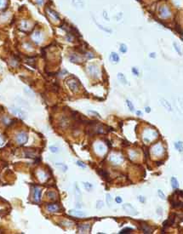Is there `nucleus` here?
Returning a JSON list of instances; mask_svg holds the SVG:
<instances>
[{
	"label": "nucleus",
	"instance_id": "nucleus-1",
	"mask_svg": "<svg viewBox=\"0 0 183 234\" xmlns=\"http://www.w3.org/2000/svg\"><path fill=\"white\" fill-rule=\"evenodd\" d=\"M67 85L68 86L69 90L73 93H77L80 90V85H79V81L77 80L74 78H71L67 80Z\"/></svg>",
	"mask_w": 183,
	"mask_h": 234
},
{
	"label": "nucleus",
	"instance_id": "nucleus-2",
	"mask_svg": "<svg viewBox=\"0 0 183 234\" xmlns=\"http://www.w3.org/2000/svg\"><path fill=\"white\" fill-rule=\"evenodd\" d=\"M109 161L115 165H119L123 163V157L119 153H112L109 156Z\"/></svg>",
	"mask_w": 183,
	"mask_h": 234
},
{
	"label": "nucleus",
	"instance_id": "nucleus-3",
	"mask_svg": "<svg viewBox=\"0 0 183 234\" xmlns=\"http://www.w3.org/2000/svg\"><path fill=\"white\" fill-rule=\"evenodd\" d=\"M28 135L26 132H20L15 135V141L18 145H24L27 142Z\"/></svg>",
	"mask_w": 183,
	"mask_h": 234
},
{
	"label": "nucleus",
	"instance_id": "nucleus-4",
	"mask_svg": "<svg viewBox=\"0 0 183 234\" xmlns=\"http://www.w3.org/2000/svg\"><path fill=\"white\" fill-rule=\"evenodd\" d=\"M88 72L90 74V76L95 78H98L100 75V70L99 68L95 65H90L88 66Z\"/></svg>",
	"mask_w": 183,
	"mask_h": 234
},
{
	"label": "nucleus",
	"instance_id": "nucleus-5",
	"mask_svg": "<svg viewBox=\"0 0 183 234\" xmlns=\"http://www.w3.org/2000/svg\"><path fill=\"white\" fill-rule=\"evenodd\" d=\"M10 111H11V112L13 113V114H15V116L19 117V118H21V119H25V118H26V116H27L26 112H24L23 110H21V109H19V108H10Z\"/></svg>",
	"mask_w": 183,
	"mask_h": 234
},
{
	"label": "nucleus",
	"instance_id": "nucleus-6",
	"mask_svg": "<svg viewBox=\"0 0 183 234\" xmlns=\"http://www.w3.org/2000/svg\"><path fill=\"white\" fill-rule=\"evenodd\" d=\"M123 209L124 210V211L129 215H135L137 214L136 210H134V208L133 207L131 204H123Z\"/></svg>",
	"mask_w": 183,
	"mask_h": 234
},
{
	"label": "nucleus",
	"instance_id": "nucleus-7",
	"mask_svg": "<svg viewBox=\"0 0 183 234\" xmlns=\"http://www.w3.org/2000/svg\"><path fill=\"white\" fill-rule=\"evenodd\" d=\"M46 12H47V15H48V16H49L51 20H53V21H60V17H59L58 14L56 13L55 11L52 10V9H49V8H47Z\"/></svg>",
	"mask_w": 183,
	"mask_h": 234
},
{
	"label": "nucleus",
	"instance_id": "nucleus-8",
	"mask_svg": "<svg viewBox=\"0 0 183 234\" xmlns=\"http://www.w3.org/2000/svg\"><path fill=\"white\" fill-rule=\"evenodd\" d=\"M32 38L36 43H40L41 42H43V34L41 33V32H39V31H37V32H35L33 34H32Z\"/></svg>",
	"mask_w": 183,
	"mask_h": 234
},
{
	"label": "nucleus",
	"instance_id": "nucleus-9",
	"mask_svg": "<svg viewBox=\"0 0 183 234\" xmlns=\"http://www.w3.org/2000/svg\"><path fill=\"white\" fill-rule=\"evenodd\" d=\"M152 152L153 155L155 156H161L164 153V148L159 144L155 145V146L152 148Z\"/></svg>",
	"mask_w": 183,
	"mask_h": 234
},
{
	"label": "nucleus",
	"instance_id": "nucleus-10",
	"mask_svg": "<svg viewBox=\"0 0 183 234\" xmlns=\"http://www.w3.org/2000/svg\"><path fill=\"white\" fill-rule=\"evenodd\" d=\"M156 136H157V133L152 130H147L144 134V140L146 141H151L152 139L156 138Z\"/></svg>",
	"mask_w": 183,
	"mask_h": 234
},
{
	"label": "nucleus",
	"instance_id": "nucleus-11",
	"mask_svg": "<svg viewBox=\"0 0 183 234\" xmlns=\"http://www.w3.org/2000/svg\"><path fill=\"white\" fill-rule=\"evenodd\" d=\"M159 15H160L162 18H168V17H170V9H169L167 7H165V6L161 7L160 9H159Z\"/></svg>",
	"mask_w": 183,
	"mask_h": 234
},
{
	"label": "nucleus",
	"instance_id": "nucleus-12",
	"mask_svg": "<svg viewBox=\"0 0 183 234\" xmlns=\"http://www.w3.org/2000/svg\"><path fill=\"white\" fill-rule=\"evenodd\" d=\"M33 198H34V201H35V202H37V203L40 202V200H41V189H40V188H38L37 186L34 187Z\"/></svg>",
	"mask_w": 183,
	"mask_h": 234
},
{
	"label": "nucleus",
	"instance_id": "nucleus-13",
	"mask_svg": "<svg viewBox=\"0 0 183 234\" xmlns=\"http://www.w3.org/2000/svg\"><path fill=\"white\" fill-rule=\"evenodd\" d=\"M79 232L81 233H87L90 231V224H80L79 225Z\"/></svg>",
	"mask_w": 183,
	"mask_h": 234
},
{
	"label": "nucleus",
	"instance_id": "nucleus-14",
	"mask_svg": "<svg viewBox=\"0 0 183 234\" xmlns=\"http://www.w3.org/2000/svg\"><path fill=\"white\" fill-rule=\"evenodd\" d=\"M46 209H47V210H48L49 212H50V213H55V212H58L59 210H60V207H59L58 204H48V205L46 206Z\"/></svg>",
	"mask_w": 183,
	"mask_h": 234
},
{
	"label": "nucleus",
	"instance_id": "nucleus-15",
	"mask_svg": "<svg viewBox=\"0 0 183 234\" xmlns=\"http://www.w3.org/2000/svg\"><path fill=\"white\" fill-rule=\"evenodd\" d=\"M37 178L39 179L40 181H42V182L45 181V180L48 179V175H47V174L43 170L37 171Z\"/></svg>",
	"mask_w": 183,
	"mask_h": 234
},
{
	"label": "nucleus",
	"instance_id": "nucleus-16",
	"mask_svg": "<svg viewBox=\"0 0 183 234\" xmlns=\"http://www.w3.org/2000/svg\"><path fill=\"white\" fill-rule=\"evenodd\" d=\"M69 214L73 215V216H78V217H84V216L86 215L85 213H84L82 211H79V210H70Z\"/></svg>",
	"mask_w": 183,
	"mask_h": 234
},
{
	"label": "nucleus",
	"instance_id": "nucleus-17",
	"mask_svg": "<svg viewBox=\"0 0 183 234\" xmlns=\"http://www.w3.org/2000/svg\"><path fill=\"white\" fill-rule=\"evenodd\" d=\"M182 202L181 201H175L174 199H171V206L175 209H181L182 208Z\"/></svg>",
	"mask_w": 183,
	"mask_h": 234
},
{
	"label": "nucleus",
	"instance_id": "nucleus-18",
	"mask_svg": "<svg viewBox=\"0 0 183 234\" xmlns=\"http://www.w3.org/2000/svg\"><path fill=\"white\" fill-rule=\"evenodd\" d=\"M107 151V148L103 144H98L96 146V152L99 154H104Z\"/></svg>",
	"mask_w": 183,
	"mask_h": 234
},
{
	"label": "nucleus",
	"instance_id": "nucleus-19",
	"mask_svg": "<svg viewBox=\"0 0 183 234\" xmlns=\"http://www.w3.org/2000/svg\"><path fill=\"white\" fill-rule=\"evenodd\" d=\"M110 60L114 63H118L119 61V56H118V54L117 53L112 52L110 54Z\"/></svg>",
	"mask_w": 183,
	"mask_h": 234
},
{
	"label": "nucleus",
	"instance_id": "nucleus-20",
	"mask_svg": "<svg viewBox=\"0 0 183 234\" xmlns=\"http://www.w3.org/2000/svg\"><path fill=\"white\" fill-rule=\"evenodd\" d=\"M69 59L72 62H74V63H79V62H80V58H79V56L76 54H71L69 56Z\"/></svg>",
	"mask_w": 183,
	"mask_h": 234
},
{
	"label": "nucleus",
	"instance_id": "nucleus-21",
	"mask_svg": "<svg viewBox=\"0 0 183 234\" xmlns=\"http://www.w3.org/2000/svg\"><path fill=\"white\" fill-rule=\"evenodd\" d=\"M160 101H161L162 106H164V107H165L168 111H172V107H171V106H170V102H168V101L165 99H161Z\"/></svg>",
	"mask_w": 183,
	"mask_h": 234
},
{
	"label": "nucleus",
	"instance_id": "nucleus-22",
	"mask_svg": "<svg viewBox=\"0 0 183 234\" xmlns=\"http://www.w3.org/2000/svg\"><path fill=\"white\" fill-rule=\"evenodd\" d=\"M46 195L49 199H51V200H55V199L57 198V194H56L55 192H52V191L47 192Z\"/></svg>",
	"mask_w": 183,
	"mask_h": 234
},
{
	"label": "nucleus",
	"instance_id": "nucleus-23",
	"mask_svg": "<svg viewBox=\"0 0 183 234\" xmlns=\"http://www.w3.org/2000/svg\"><path fill=\"white\" fill-rule=\"evenodd\" d=\"M141 230L143 231L144 233H151V232H152V230L151 229V227H149L146 225H141Z\"/></svg>",
	"mask_w": 183,
	"mask_h": 234
},
{
	"label": "nucleus",
	"instance_id": "nucleus-24",
	"mask_svg": "<svg viewBox=\"0 0 183 234\" xmlns=\"http://www.w3.org/2000/svg\"><path fill=\"white\" fill-rule=\"evenodd\" d=\"M118 80L120 81L121 83H123V84H127V79H126V78H125V76L123 74V73H118Z\"/></svg>",
	"mask_w": 183,
	"mask_h": 234
},
{
	"label": "nucleus",
	"instance_id": "nucleus-25",
	"mask_svg": "<svg viewBox=\"0 0 183 234\" xmlns=\"http://www.w3.org/2000/svg\"><path fill=\"white\" fill-rule=\"evenodd\" d=\"M73 4L76 7H79V8L84 7V3H83L82 0H73Z\"/></svg>",
	"mask_w": 183,
	"mask_h": 234
},
{
	"label": "nucleus",
	"instance_id": "nucleus-26",
	"mask_svg": "<svg viewBox=\"0 0 183 234\" xmlns=\"http://www.w3.org/2000/svg\"><path fill=\"white\" fill-rule=\"evenodd\" d=\"M25 155L26 157H36V154L33 151H30V150H26L25 152Z\"/></svg>",
	"mask_w": 183,
	"mask_h": 234
},
{
	"label": "nucleus",
	"instance_id": "nucleus-27",
	"mask_svg": "<svg viewBox=\"0 0 183 234\" xmlns=\"http://www.w3.org/2000/svg\"><path fill=\"white\" fill-rule=\"evenodd\" d=\"M170 181H171L172 187H173V188H175V189H177V188H178V186H179V185H178V181H177V180H176V178H175V177H172L171 178V180H170Z\"/></svg>",
	"mask_w": 183,
	"mask_h": 234
},
{
	"label": "nucleus",
	"instance_id": "nucleus-28",
	"mask_svg": "<svg viewBox=\"0 0 183 234\" xmlns=\"http://www.w3.org/2000/svg\"><path fill=\"white\" fill-rule=\"evenodd\" d=\"M21 29L22 30H25V31H26V30H28L29 29V23L27 22V21H23L22 22H21Z\"/></svg>",
	"mask_w": 183,
	"mask_h": 234
},
{
	"label": "nucleus",
	"instance_id": "nucleus-29",
	"mask_svg": "<svg viewBox=\"0 0 183 234\" xmlns=\"http://www.w3.org/2000/svg\"><path fill=\"white\" fill-rule=\"evenodd\" d=\"M61 226H63V227H71L73 225V222H72V221H63L61 222Z\"/></svg>",
	"mask_w": 183,
	"mask_h": 234
},
{
	"label": "nucleus",
	"instance_id": "nucleus-30",
	"mask_svg": "<svg viewBox=\"0 0 183 234\" xmlns=\"http://www.w3.org/2000/svg\"><path fill=\"white\" fill-rule=\"evenodd\" d=\"M55 166L58 167V168H61L62 169V170L65 172V171L67 170V166L65 164H63V163H55Z\"/></svg>",
	"mask_w": 183,
	"mask_h": 234
},
{
	"label": "nucleus",
	"instance_id": "nucleus-31",
	"mask_svg": "<svg viewBox=\"0 0 183 234\" xmlns=\"http://www.w3.org/2000/svg\"><path fill=\"white\" fill-rule=\"evenodd\" d=\"M175 147H176V149H177L179 152H181V151H182V142H181V141L176 142L175 143Z\"/></svg>",
	"mask_w": 183,
	"mask_h": 234
},
{
	"label": "nucleus",
	"instance_id": "nucleus-32",
	"mask_svg": "<svg viewBox=\"0 0 183 234\" xmlns=\"http://www.w3.org/2000/svg\"><path fill=\"white\" fill-rule=\"evenodd\" d=\"M84 187H85V189L87 190V191H90V190H91L92 188H93V186H92V184L89 183V182H84Z\"/></svg>",
	"mask_w": 183,
	"mask_h": 234
},
{
	"label": "nucleus",
	"instance_id": "nucleus-33",
	"mask_svg": "<svg viewBox=\"0 0 183 234\" xmlns=\"http://www.w3.org/2000/svg\"><path fill=\"white\" fill-rule=\"evenodd\" d=\"M49 150H50V152H53V153H57L60 149H59V147H57V146H49Z\"/></svg>",
	"mask_w": 183,
	"mask_h": 234
},
{
	"label": "nucleus",
	"instance_id": "nucleus-34",
	"mask_svg": "<svg viewBox=\"0 0 183 234\" xmlns=\"http://www.w3.org/2000/svg\"><path fill=\"white\" fill-rule=\"evenodd\" d=\"M120 51H121L122 53H126L128 50L127 49V46L124 44V43H122V44H120Z\"/></svg>",
	"mask_w": 183,
	"mask_h": 234
},
{
	"label": "nucleus",
	"instance_id": "nucleus-35",
	"mask_svg": "<svg viewBox=\"0 0 183 234\" xmlns=\"http://www.w3.org/2000/svg\"><path fill=\"white\" fill-rule=\"evenodd\" d=\"M2 122L4 123V124H6V125H9V124H11L12 123H13V121H11V120H9V118H2Z\"/></svg>",
	"mask_w": 183,
	"mask_h": 234
},
{
	"label": "nucleus",
	"instance_id": "nucleus-36",
	"mask_svg": "<svg viewBox=\"0 0 183 234\" xmlns=\"http://www.w3.org/2000/svg\"><path fill=\"white\" fill-rule=\"evenodd\" d=\"M133 231L132 228H129V227H127V228H124L123 229V230H121V232H119V233H130L131 232Z\"/></svg>",
	"mask_w": 183,
	"mask_h": 234
},
{
	"label": "nucleus",
	"instance_id": "nucleus-37",
	"mask_svg": "<svg viewBox=\"0 0 183 234\" xmlns=\"http://www.w3.org/2000/svg\"><path fill=\"white\" fill-rule=\"evenodd\" d=\"M98 172H99V174H101L103 178H107V177H108V174H107V173L106 172L105 170H103V169H100V171H98Z\"/></svg>",
	"mask_w": 183,
	"mask_h": 234
},
{
	"label": "nucleus",
	"instance_id": "nucleus-38",
	"mask_svg": "<svg viewBox=\"0 0 183 234\" xmlns=\"http://www.w3.org/2000/svg\"><path fill=\"white\" fill-rule=\"evenodd\" d=\"M107 204L108 205H112V197H111V195L110 194H107Z\"/></svg>",
	"mask_w": 183,
	"mask_h": 234
},
{
	"label": "nucleus",
	"instance_id": "nucleus-39",
	"mask_svg": "<svg viewBox=\"0 0 183 234\" xmlns=\"http://www.w3.org/2000/svg\"><path fill=\"white\" fill-rule=\"evenodd\" d=\"M126 103H127V106H128V107L129 108V110H130L131 112H134V106H133L132 102H131V101H129V100H127V101H126Z\"/></svg>",
	"mask_w": 183,
	"mask_h": 234
},
{
	"label": "nucleus",
	"instance_id": "nucleus-40",
	"mask_svg": "<svg viewBox=\"0 0 183 234\" xmlns=\"http://www.w3.org/2000/svg\"><path fill=\"white\" fill-rule=\"evenodd\" d=\"M104 207V203L102 202V201H98L97 202V204H96V208L97 209H101Z\"/></svg>",
	"mask_w": 183,
	"mask_h": 234
},
{
	"label": "nucleus",
	"instance_id": "nucleus-41",
	"mask_svg": "<svg viewBox=\"0 0 183 234\" xmlns=\"http://www.w3.org/2000/svg\"><path fill=\"white\" fill-rule=\"evenodd\" d=\"M158 194H159V198H160L161 199H165V195L164 194V192H163L161 190H159V191H158Z\"/></svg>",
	"mask_w": 183,
	"mask_h": 234
},
{
	"label": "nucleus",
	"instance_id": "nucleus-42",
	"mask_svg": "<svg viewBox=\"0 0 183 234\" xmlns=\"http://www.w3.org/2000/svg\"><path fill=\"white\" fill-rule=\"evenodd\" d=\"M85 54V56L87 57V58H89V59H91V58H94L95 57V55H94L92 53H90V52H85L84 53Z\"/></svg>",
	"mask_w": 183,
	"mask_h": 234
},
{
	"label": "nucleus",
	"instance_id": "nucleus-43",
	"mask_svg": "<svg viewBox=\"0 0 183 234\" xmlns=\"http://www.w3.org/2000/svg\"><path fill=\"white\" fill-rule=\"evenodd\" d=\"M163 225H164V227H165V228H168L169 227H170V221H169V220L165 221V222L163 223Z\"/></svg>",
	"mask_w": 183,
	"mask_h": 234
},
{
	"label": "nucleus",
	"instance_id": "nucleus-44",
	"mask_svg": "<svg viewBox=\"0 0 183 234\" xmlns=\"http://www.w3.org/2000/svg\"><path fill=\"white\" fill-rule=\"evenodd\" d=\"M25 91H26V93H27L30 96H32V97H33V96H34L33 92H32V90H29V89H27V90H26V89H25Z\"/></svg>",
	"mask_w": 183,
	"mask_h": 234
},
{
	"label": "nucleus",
	"instance_id": "nucleus-45",
	"mask_svg": "<svg viewBox=\"0 0 183 234\" xmlns=\"http://www.w3.org/2000/svg\"><path fill=\"white\" fill-rule=\"evenodd\" d=\"M77 165H78V166H79V167H81V168H86L85 164H84V163H83V162H81V161H78V162H77Z\"/></svg>",
	"mask_w": 183,
	"mask_h": 234
},
{
	"label": "nucleus",
	"instance_id": "nucleus-46",
	"mask_svg": "<svg viewBox=\"0 0 183 234\" xmlns=\"http://www.w3.org/2000/svg\"><path fill=\"white\" fill-rule=\"evenodd\" d=\"M98 25V26H99L101 29H102V30H104L105 32H112V30H110V29H107V28H105L104 26H101V25H99V24H97Z\"/></svg>",
	"mask_w": 183,
	"mask_h": 234
},
{
	"label": "nucleus",
	"instance_id": "nucleus-47",
	"mask_svg": "<svg viewBox=\"0 0 183 234\" xmlns=\"http://www.w3.org/2000/svg\"><path fill=\"white\" fill-rule=\"evenodd\" d=\"M174 46H175V48H176V50L178 52V54H179L180 55H181V51L180 50V49H179V47H178V45L176 44V43H174Z\"/></svg>",
	"mask_w": 183,
	"mask_h": 234
},
{
	"label": "nucleus",
	"instance_id": "nucleus-48",
	"mask_svg": "<svg viewBox=\"0 0 183 234\" xmlns=\"http://www.w3.org/2000/svg\"><path fill=\"white\" fill-rule=\"evenodd\" d=\"M6 4V0H0V8H4Z\"/></svg>",
	"mask_w": 183,
	"mask_h": 234
},
{
	"label": "nucleus",
	"instance_id": "nucleus-49",
	"mask_svg": "<svg viewBox=\"0 0 183 234\" xmlns=\"http://www.w3.org/2000/svg\"><path fill=\"white\" fill-rule=\"evenodd\" d=\"M90 113H92V114H94V115H95V116L97 117V118H101V116H100V114L98 113V112H94V111H90Z\"/></svg>",
	"mask_w": 183,
	"mask_h": 234
},
{
	"label": "nucleus",
	"instance_id": "nucleus-50",
	"mask_svg": "<svg viewBox=\"0 0 183 234\" xmlns=\"http://www.w3.org/2000/svg\"><path fill=\"white\" fill-rule=\"evenodd\" d=\"M132 72H133V73H134V75H136V76H138V75H139V71L135 67L132 68Z\"/></svg>",
	"mask_w": 183,
	"mask_h": 234
},
{
	"label": "nucleus",
	"instance_id": "nucleus-51",
	"mask_svg": "<svg viewBox=\"0 0 183 234\" xmlns=\"http://www.w3.org/2000/svg\"><path fill=\"white\" fill-rule=\"evenodd\" d=\"M76 193H77V195H78V197H80L81 196V193H80V191H79V186L76 185Z\"/></svg>",
	"mask_w": 183,
	"mask_h": 234
},
{
	"label": "nucleus",
	"instance_id": "nucleus-52",
	"mask_svg": "<svg viewBox=\"0 0 183 234\" xmlns=\"http://www.w3.org/2000/svg\"><path fill=\"white\" fill-rule=\"evenodd\" d=\"M115 201H116V203H118V204H121V203H122V198H120V197H117L116 199H115Z\"/></svg>",
	"mask_w": 183,
	"mask_h": 234
},
{
	"label": "nucleus",
	"instance_id": "nucleus-53",
	"mask_svg": "<svg viewBox=\"0 0 183 234\" xmlns=\"http://www.w3.org/2000/svg\"><path fill=\"white\" fill-rule=\"evenodd\" d=\"M138 199L140 200V203H144V202H145V198H144V197H142V196H139L138 197Z\"/></svg>",
	"mask_w": 183,
	"mask_h": 234
},
{
	"label": "nucleus",
	"instance_id": "nucleus-54",
	"mask_svg": "<svg viewBox=\"0 0 183 234\" xmlns=\"http://www.w3.org/2000/svg\"><path fill=\"white\" fill-rule=\"evenodd\" d=\"M36 3H37V4H39V5H41V4H43V0H35Z\"/></svg>",
	"mask_w": 183,
	"mask_h": 234
},
{
	"label": "nucleus",
	"instance_id": "nucleus-55",
	"mask_svg": "<svg viewBox=\"0 0 183 234\" xmlns=\"http://www.w3.org/2000/svg\"><path fill=\"white\" fill-rule=\"evenodd\" d=\"M163 163H164V162H162V161H161V162H156V164H157L158 166H160V165H162Z\"/></svg>",
	"mask_w": 183,
	"mask_h": 234
},
{
	"label": "nucleus",
	"instance_id": "nucleus-56",
	"mask_svg": "<svg viewBox=\"0 0 183 234\" xmlns=\"http://www.w3.org/2000/svg\"><path fill=\"white\" fill-rule=\"evenodd\" d=\"M150 57H152V58H155V54H154V53H151V54H150Z\"/></svg>",
	"mask_w": 183,
	"mask_h": 234
},
{
	"label": "nucleus",
	"instance_id": "nucleus-57",
	"mask_svg": "<svg viewBox=\"0 0 183 234\" xmlns=\"http://www.w3.org/2000/svg\"><path fill=\"white\" fill-rule=\"evenodd\" d=\"M146 112H151V108H150V107H146Z\"/></svg>",
	"mask_w": 183,
	"mask_h": 234
},
{
	"label": "nucleus",
	"instance_id": "nucleus-58",
	"mask_svg": "<svg viewBox=\"0 0 183 234\" xmlns=\"http://www.w3.org/2000/svg\"><path fill=\"white\" fill-rule=\"evenodd\" d=\"M3 143H4V140H3V139L1 138V136H0V145H2Z\"/></svg>",
	"mask_w": 183,
	"mask_h": 234
},
{
	"label": "nucleus",
	"instance_id": "nucleus-59",
	"mask_svg": "<svg viewBox=\"0 0 183 234\" xmlns=\"http://www.w3.org/2000/svg\"><path fill=\"white\" fill-rule=\"evenodd\" d=\"M136 114H137V115H141L142 113L140 112V111H137V112H136Z\"/></svg>",
	"mask_w": 183,
	"mask_h": 234
}]
</instances>
